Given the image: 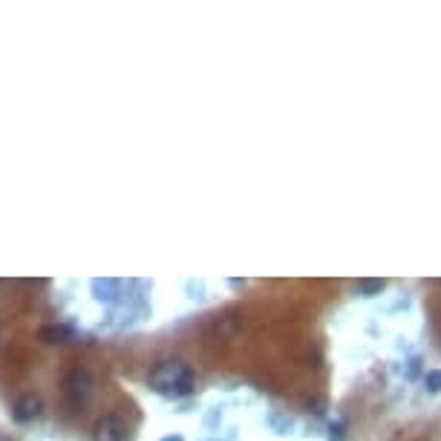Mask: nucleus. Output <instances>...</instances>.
<instances>
[{"mask_svg": "<svg viewBox=\"0 0 441 441\" xmlns=\"http://www.w3.org/2000/svg\"><path fill=\"white\" fill-rule=\"evenodd\" d=\"M151 384H153V390L168 392V395H191L193 392V372L185 360L171 358V360H162L153 366Z\"/></svg>", "mask_w": 441, "mask_h": 441, "instance_id": "nucleus-1", "label": "nucleus"}, {"mask_svg": "<svg viewBox=\"0 0 441 441\" xmlns=\"http://www.w3.org/2000/svg\"><path fill=\"white\" fill-rule=\"evenodd\" d=\"M162 441H182V435H168V438H162Z\"/></svg>", "mask_w": 441, "mask_h": 441, "instance_id": "nucleus-10", "label": "nucleus"}, {"mask_svg": "<svg viewBox=\"0 0 441 441\" xmlns=\"http://www.w3.org/2000/svg\"><path fill=\"white\" fill-rule=\"evenodd\" d=\"M41 410H44V401H41V395H35V392H26V395H21V398L15 401V410H12V415H15V421H18V424H26V421H35V418L41 415Z\"/></svg>", "mask_w": 441, "mask_h": 441, "instance_id": "nucleus-4", "label": "nucleus"}, {"mask_svg": "<svg viewBox=\"0 0 441 441\" xmlns=\"http://www.w3.org/2000/svg\"><path fill=\"white\" fill-rule=\"evenodd\" d=\"M93 435H96V441H127V427L118 415H104L96 424Z\"/></svg>", "mask_w": 441, "mask_h": 441, "instance_id": "nucleus-3", "label": "nucleus"}, {"mask_svg": "<svg viewBox=\"0 0 441 441\" xmlns=\"http://www.w3.org/2000/svg\"><path fill=\"white\" fill-rule=\"evenodd\" d=\"M329 441H346V424L343 421L329 424Z\"/></svg>", "mask_w": 441, "mask_h": 441, "instance_id": "nucleus-8", "label": "nucleus"}, {"mask_svg": "<svg viewBox=\"0 0 441 441\" xmlns=\"http://www.w3.org/2000/svg\"><path fill=\"white\" fill-rule=\"evenodd\" d=\"M41 340L44 343H69V340H76V332L66 329V326H44Z\"/></svg>", "mask_w": 441, "mask_h": 441, "instance_id": "nucleus-5", "label": "nucleus"}, {"mask_svg": "<svg viewBox=\"0 0 441 441\" xmlns=\"http://www.w3.org/2000/svg\"><path fill=\"white\" fill-rule=\"evenodd\" d=\"M384 280H358V285H355V291L360 294V298H375V294H381L384 291Z\"/></svg>", "mask_w": 441, "mask_h": 441, "instance_id": "nucleus-7", "label": "nucleus"}, {"mask_svg": "<svg viewBox=\"0 0 441 441\" xmlns=\"http://www.w3.org/2000/svg\"><path fill=\"white\" fill-rule=\"evenodd\" d=\"M424 387H427V392H441V370H435V372H430L427 378H424Z\"/></svg>", "mask_w": 441, "mask_h": 441, "instance_id": "nucleus-9", "label": "nucleus"}, {"mask_svg": "<svg viewBox=\"0 0 441 441\" xmlns=\"http://www.w3.org/2000/svg\"><path fill=\"white\" fill-rule=\"evenodd\" d=\"M118 288H121V283H116V280H93V291L98 300H116Z\"/></svg>", "mask_w": 441, "mask_h": 441, "instance_id": "nucleus-6", "label": "nucleus"}, {"mask_svg": "<svg viewBox=\"0 0 441 441\" xmlns=\"http://www.w3.org/2000/svg\"><path fill=\"white\" fill-rule=\"evenodd\" d=\"M93 387H96V378L87 366H76V370H69L64 375V392L72 404H81L93 395Z\"/></svg>", "mask_w": 441, "mask_h": 441, "instance_id": "nucleus-2", "label": "nucleus"}]
</instances>
